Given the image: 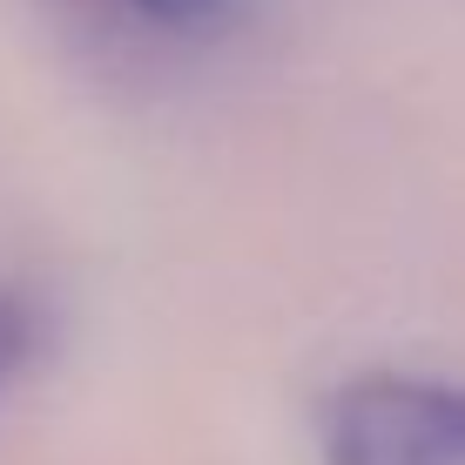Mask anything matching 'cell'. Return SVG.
Listing matches in <instances>:
<instances>
[{
  "label": "cell",
  "mask_w": 465,
  "mask_h": 465,
  "mask_svg": "<svg viewBox=\"0 0 465 465\" xmlns=\"http://www.w3.org/2000/svg\"><path fill=\"white\" fill-rule=\"evenodd\" d=\"M324 465H465V384L364 371L324 405Z\"/></svg>",
  "instance_id": "6da1fadb"
},
{
  "label": "cell",
  "mask_w": 465,
  "mask_h": 465,
  "mask_svg": "<svg viewBox=\"0 0 465 465\" xmlns=\"http://www.w3.org/2000/svg\"><path fill=\"white\" fill-rule=\"evenodd\" d=\"M35 344H41V311H35V297L0 291V398H7L14 378H21V364L35 358Z\"/></svg>",
  "instance_id": "3957f363"
},
{
  "label": "cell",
  "mask_w": 465,
  "mask_h": 465,
  "mask_svg": "<svg viewBox=\"0 0 465 465\" xmlns=\"http://www.w3.org/2000/svg\"><path fill=\"white\" fill-rule=\"evenodd\" d=\"M128 21H142L149 35H169V41H216L223 27L236 21L243 0H115Z\"/></svg>",
  "instance_id": "7a4b0ae2"
}]
</instances>
